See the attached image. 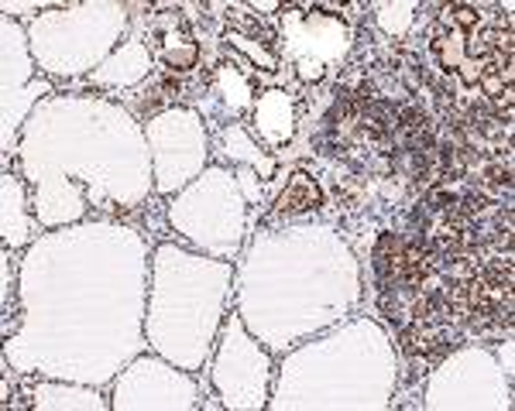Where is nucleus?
Returning a JSON list of instances; mask_svg holds the SVG:
<instances>
[{"label": "nucleus", "mask_w": 515, "mask_h": 411, "mask_svg": "<svg viewBox=\"0 0 515 411\" xmlns=\"http://www.w3.org/2000/svg\"><path fill=\"white\" fill-rule=\"evenodd\" d=\"M320 199H323L320 185L312 182L310 175L296 171V175H292V182H289V189L279 196V213H285V216L310 213V210H316V206H320Z\"/></svg>", "instance_id": "obj_1"}, {"label": "nucleus", "mask_w": 515, "mask_h": 411, "mask_svg": "<svg viewBox=\"0 0 515 411\" xmlns=\"http://www.w3.org/2000/svg\"><path fill=\"white\" fill-rule=\"evenodd\" d=\"M412 316H416V322H426V326H440V322H447L451 319L447 291H422V298L412 305Z\"/></svg>", "instance_id": "obj_2"}, {"label": "nucleus", "mask_w": 515, "mask_h": 411, "mask_svg": "<svg viewBox=\"0 0 515 411\" xmlns=\"http://www.w3.org/2000/svg\"><path fill=\"white\" fill-rule=\"evenodd\" d=\"M481 182L484 185H512V161L509 158H501V161H491V165H484L481 171Z\"/></svg>", "instance_id": "obj_3"}]
</instances>
